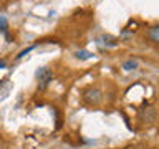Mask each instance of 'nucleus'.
I'll return each mask as SVG.
<instances>
[{
	"mask_svg": "<svg viewBox=\"0 0 159 149\" xmlns=\"http://www.w3.org/2000/svg\"><path fill=\"white\" fill-rule=\"evenodd\" d=\"M138 68V61L136 60H128V61L123 63V70H126V71H133V70Z\"/></svg>",
	"mask_w": 159,
	"mask_h": 149,
	"instance_id": "6",
	"label": "nucleus"
},
{
	"mask_svg": "<svg viewBox=\"0 0 159 149\" xmlns=\"http://www.w3.org/2000/svg\"><path fill=\"white\" fill-rule=\"evenodd\" d=\"M101 99H103V94L96 88H89L83 93V101L88 103V104H98Z\"/></svg>",
	"mask_w": 159,
	"mask_h": 149,
	"instance_id": "2",
	"label": "nucleus"
},
{
	"mask_svg": "<svg viewBox=\"0 0 159 149\" xmlns=\"http://www.w3.org/2000/svg\"><path fill=\"white\" fill-rule=\"evenodd\" d=\"M33 48H35V45H32V47H28V48H25V50H22V52L18 53V56H17V58H18V60H20V58H23L25 55H27V53H30V52H32Z\"/></svg>",
	"mask_w": 159,
	"mask_h": 149,
	"instance_id": "8",
	"label": "nucleus"
},
{
	"mask_svg": "<svg viewBox=\"0 0 159 149\" xmlns=\"http://www.w3.org/2000/svg\"><path fill=\"white\" fill-rule=\"evenodd\" d=\"M148 38L151 40L152 43H157V45H159V25H156V27H151V28H149Z\"/></svg>",
	"mask_w": 159,
	"mask_h": 149,
	"instance_id": "3",
	"label": "nucleus"
},
{
	"mask_svg": "<svg viewBox=\"0 0 159 149\" xmlns=\"http://www.w3.org/2000/svg\"><path fill=\"white\" fill-rule=\"evenodd\" d=\"M0 30H2V32H7L8 30V22L3 15H0Z\"/></svg>",
	"mask_w": 159,
	"mask_h": 149,
	"instance_id": "7",
	"label": "nucleus"
},
{
	"mask_svg": "<svg viewBox=\"0 0 159 149\" xmlns=\"http://www.w3.org/2000/svg\"><path fill=\"white\" fill-rule=\"evenodd\" d=\"M35 76H37V79H38V88H40V89H45L50 83H52L53 73H52V70H50V68L42 66V68H38V70H37Z\"/></svg>",
	"mask_w": 159,
	"mask_h": 149,
	"instance_id": "1",
	"label": "nucleus"
},
{
	"mask_svg": "<svg viewBox=\"0 0 159 149\" xmlns=\"http://www.w3.org/2000/svg\"><path fill=\"white\" fill-rule=\"evenodd\" d=\"M0 149H2V147H0Z\"/></svg>",
	"mask_w": 159,
	"mask_h": 149,
	"instance_id": "10",
	"label": "nucleus"
},
{
	"mask_svg": "<svg viewBox=\"0 0 159 149\" xmlns=\"http://www.w3.org/2000/svg\"><path fill=\"white\" fill-rule=\"evenodd\" d=\"M75 56H76L78 60H89L91 56H94V55L91 52H86V50H78V52L75 53Z\"/></svg>",
	"mask_w": 159,
	"mask_h": 149,
	"instance_id": "5",
	"label": "nucleus"
},
{
	"mask_svg": "<svg viewBox=\"0 0 159 149\" xmlns=\"http://www.w3.org/2000/svg\"><path fill=\"white\" fill-rule=\"evenodd\" d=\"M139 116H141V119H146V123L152 121V118H154V109H152V108H144V109H141Z\"/></svg>",
	"mask_w": 159,
	"mask_h": 149,
	"instance_id": "4",
	"label": "nucleus"
},
{
	"mask_svg": "<svg viewBox=\"0 0 159 149\" xmlns=\"http://www.w3.org/2000/svg\"><path fill=\"white\" fill-rule=\"evenodd\" d=\"M5 65H7L5 61H0V68H5Z\"/></svg>",
	"mask_w": 159,
	"mask_h": 149,
	"instance_id": "9",
	"label": "nucleus"
}]
</instances>
